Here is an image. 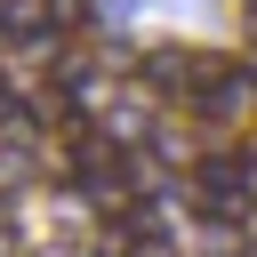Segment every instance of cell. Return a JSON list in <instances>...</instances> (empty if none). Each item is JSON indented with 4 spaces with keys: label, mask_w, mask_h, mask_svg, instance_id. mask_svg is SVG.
I'll return each mask as SVG.
<instances>
[{
    "label": "cell",
    "mask_w": 257,
    "mask_h": 257,
    "mask_svg": "<svg viewBox=\"0 0 257 257\" xmlns=\"http://www.w3.org/2000/svg\"><path fill=\"white\" fill-rule=\"evenodd\" d=\"M185 201H193V217H209V225H241V217L257 209L249 153H209V161H193V177H185Z\"/></svg>",
    "instance_id": "cell-1"
},
{
    "label": "cell",
    "mask_w": 257,
    "mask_h": 257,
    "mask_svg": "<svg viewBox=\"0 0 257 257\" xmlns=\"http://www.w3.org/2000/svg\"><path fill=\"white\" fill-rule=\"evenodd\" d=\"M0 32L8 40H48L56 24H48V0H0Z\"/></svg>",
    "instance_id": "cell-3"
},
{
    "label": "cell",
    "mask_w": 257,
    "mask_h": 257,
    "mask_svg": "<svg viewBox=\"0 0 257 257\" xmlns=\"http://www.w3.org/2000/svg\"><path fill=\"white\" fill-rule=\"evenodd\" d=\"M225 72V56H201V48H153L145 56V88L153 96H209V80Z\"/></svg>",
    "instance_id": "cell-2"
}]
</instances>
